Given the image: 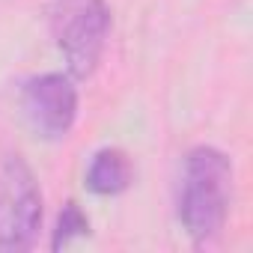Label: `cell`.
Instances as JSON below:
<instances>
[{
  "mask_svg": "<svg viewBox=\"0 0 253 253\" xmlns=\"http://www.w3.org/2000/svg\"><path fill=\"white\" fill-rule=\"evenodd\" d=\"M232 209V161L214 146H194L185 155L176 214L194 244L217 238Z\"/></svg>",
  "mask_w": 253,
  "mask_h": 253,
  "instance_id": "cell-1",
  "label": "cell"
},
{
  "mask_svg": "<svg viewBox=\"0 0 253 253\" xmlns=\"http://www.w3.org/2000/svg\"><path fill=\"white\" fill-rule=\"evenodd\" d=\"M113 27L107 0H51L48 30L72 78L86 81L98 69Z\"/></svg>",
  "mask_w": 253,
  "mask_h": 253,
  "instance_id": "cell-2",
  "label": "cell"
},
{
  "mask_svg": "<svg viewBox=\"0 0 253 253\" xmlns=\"http://www.w3.org/2000/svg\"><path fill=\"white\" fill-rule=\"evenodd\" d=\"M42 229V191L30 164L0 149V250H27Z\"/></svg>",
  "mask_w": 253,
  "mask_h": 253,
  "instance_id": "cell-3",
  "label": "cell"
},
{
  "mask_svg": "<svg viewBox=\"0 0 253 253\" xmlns=\"http://www.w3.org/2000/svg\"><path fill=\"white\" fill-rule=\"evenodd\" d=\"M21 113L36 137L42 140H66L78 119V86L72 75L45 72L21 86Z\"/></svg>",
  "mask_w": 253,
  "mask_h": 253,
  "instance_id": "cell-4",
  "label": "cell"
},
{
  "mask_svg": "<svg viewBox=\"0 0 253 253\" xmlns=\"http://www.w3.org/2000/svg\"><path fill=\"white\" fill-rule=\"evenodd\" d=\"M84 182H86V191H92L95 197H119L134 182V164L122 149L104 146L89 158Z\"/></svg>",
  "mask_w": 253,
  "mask_h": 253,
  "instance_id": "cell-5",
  "label": "cell"
},
{
  "mask_svg": "<svg viewBox=\"0 0 253 253\" xmlns=\"http://www.w3.org/2000/svg\"><path fill=\"white\" fill-rule=\"evenodd\" d=\"M86 235H89V217L75 200H69L57 214V223H54V232H51V250L69 247L75 238H86Z\"/></svg>",
  "mask_w": 253,
  "mask_h": 253,
  "instance_id": "cell-6",
  "label": "cell"
}]
</instances>
